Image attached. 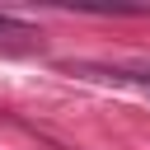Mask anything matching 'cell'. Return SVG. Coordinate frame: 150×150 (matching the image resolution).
Instances as JSON below:
<instances>
[{
  "mask_svg": "<svg viewBox=\"0 0 150 150\" xmlns=\"http://www.w3.org/2000/svg\"><path fill=\"white\" fill-rule=\"evenodd\" d=\"M141 80H145V89H150V75H141Z\"/></svg>",
  "mask_w": 150,
  "mask_h": 150,
  "instance_id": "7a4b0ae2",
  "label": "cell"
},
{
  "mask_svg": "<svg viewBox=\"0 0 150 150\" xmlns=\"http://www.w3.org/2000/svg\"><path fill=\"white\" fill-rule=\"evenodd\" d=\"M0 28H14V33H23V23H19V19H9V14H0Z\"/></svg>",
  "mask_w": 150,
  "mask_h": 150,
  "instance_id": "6da1fadb",
  "label": "cell"
}]
</instances>
